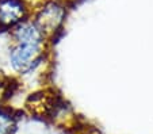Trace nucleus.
Returning a JSON list of instances; mask_svg holds the SVG:
<instances>
[{"instance_id":"obj_1","label":"nucleus","mask_w":153,"mask_h":134,"mask_svg":"<svg viewBox=\"0 0 153 134\" xmlns=\"http://www.w3.org/2000/svg\"><path fill=\"white\" fill-rule=\"evenodd\" d=\"M39 53L38 45H18L11 53V65L16 70H25L31 67Z\"/></svg>"},{"instance_id":"obj_2","label":"nucleus","mask_w":153,"mask_h":134,"mask_svg":"<svg viewBox=\"0 0 153 134\" xmlns=\"http://www.w3.org/2000/svg\"><path fill=\"white\" fill-rule=\"evenodd\" d=\"M64 8L60 7L56 3H50L48 6H45L41 11V14L38 15V24L41 31H48V30H54L57 29V26L62 22L64 18Z\"/></svg>"},{"instance_id":"obj_3","label":"nucleus","mask_w":153,"mask_h":134,"mask_svg":"<svg viewBox=\"0 0 153 134\" xmlns=\"http://www.w3.org/2000/svg\"><path fill=\"white\" fill-rule=\"evenodd\" d=\"M25 4L20 0H4L0 3V23L12 26L25 16Z\"/></svg>"},{"instance_id":"obj_4","label":"nucleus","mask_w":153,"mask_h":134,"mask_svg":"<svg viewBox=\"0 0 153 134\" xmlns=\"http://www.w3.org/2000/svg\"><path fill=\"white\" fill-rule=\"evenodd\" d=\"M15 38L19 45H38L42 42V31L34 23H23L15 30Z\"/></svg>"},{"instance_id":"obj_5","label":"nucleus","mask_w":153,"mask_h":134,"mask_svg":"<svg viewBox=\"0 0 153 134\" xmlns=\"http://www.w3.org/2000/svg\"><path fill=\"white\" fill-rule=\"evenodd\" d=\"M15 118L6 110H0V134H14Z\"/></svg>"}]
</instances>
